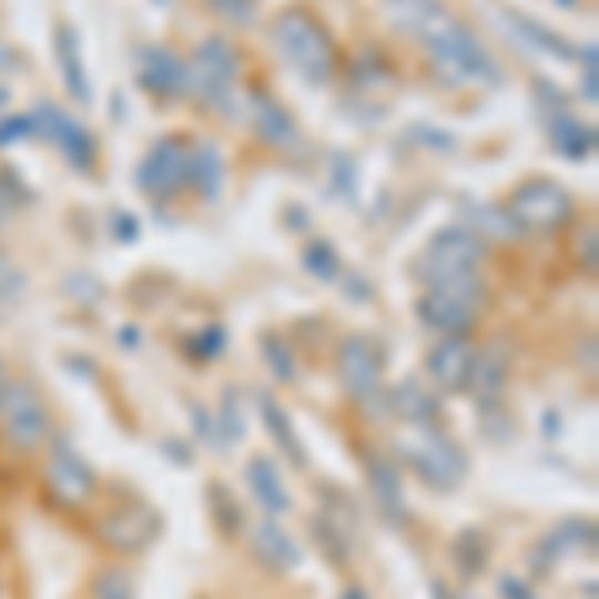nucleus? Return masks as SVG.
Returning <instances> with one entry per match:
<instances>
[{
  "instance_id": "1",
  "label": "nucleus",
  "mask_w": 599,
  "mask_h": 599,
  "mask_svg": "<svg viewBox=\"0 0 599 599\" xmlns=\"http://www.w3.org/2000/svg\"><path fill=\"white\" fill-rule=\"evenodd\" d=\"M419 40H424L428 57L436 60V69L444 72V80H451V84H468V80H476V84H496L499 80L496 60L479 44L476 32H471L468 24L451 20L448 12H444L428 32H419Z\"/></svg>"
},
{
  "instance_id": "2",
  "label": "nucleus",
  "mask_w": 599,
  "mask_h": 599,
  "mask_svg": "<svg viewBox=\"0 0 599 599\" xmlns=\"http://www.w3.org/2000/svg\"><path fill=\"white\" fill-rule=\"evenodd\" d=\"M272 40H276L280 57L288 60L292 69L308 84H328L332 72H336V52H332V37L324 32L316 17L308 12H280L276 24H272Z\"/></svg>"
},
{
  "instance_id": "3",
  "label": "nucleus",
  "mask_w": 599,
  "mask_h": 599,
  "mask_svg": "<svg viewBox=\"0 0 599 599\" xmlns=\"http://www.w3.org/2000/svg\"><path fill=\"white\" fill-rule=\"evenodd\" d=\"M484 240L471 229H444L419 256V276L428 288H479Z\"/></svg>"
},
{
  "instance_id": "4",
  "label": "nucleus",
  "mask_w": 599,
  "mask_h": 599,
  "mask_svg": "<svg viewBox=\"0 0 599 599\" xmlns=\"http://www.w3.org/2000/svg\"><path fill=\"white\" fill-rule=\"evenodd\" d=\"M189 92L216 104L224 116L236 112V52H232L229 40H204L189 64Z\"/></svg>"
},
{
  "instance_id": "5",
  "label": "nucleus",
  "mask_w": 599,
  "mask_h": 599,
  "mask_svg": "<svg viewBox=\"0 0 599 599\" xmlns=\"http://www.w3.org/2000/svg\"><path fill=\"white\" fill-rule=\"evenodd\" d=\"M416 432L419 436L399 444L404 459H408L412 468H416V476L424 479V484H432V488L439 491L456 488L459 479H464V471H468L464 451H459L444 432H436V424H432V428H416Z\"/></svg>"
},
{
  "instance_id": "6",
  "label": "nucleus",
  "mask_w": 599,
  "mask_h": 599,
  "mask_svg": "<svg viewBox=\"0 0 599 599\" xmlns=\"http://www.w3.org/2000/svg\"><path fill=\"white\" fill-rule=\"evenodd\" d=\"M576 212L571 196L559 189L556 180H528L511 192L508 216L516 220L519 232H556L564 229Z\"/></svg>"
},
{
  "instance_id": "7",
  "label": "nucleus",
  "mask_w": 599,
  "mask_h": 599,
  "mask_svg": "<svg viewBox=\"0 0 599 599\" xmlns=\"http://www.w3.org/2000/svg\"><path fill=\"white\" fill-rule=\"evenodd\" d=\"M0 428L4 439L20 451H37L44 439L52 436L49 412L40 404L37 388L17 379V384H4V396H0Z\"/></svg>"
},
{
  "instance_id": "8",
  "label": "nucleus",
  "mask_w": 599,
  "mask_h": 599,
  "mask_svg": "<svg viewBox=\"0 0 599 599\" xmlns=\"http://www.w3.org/2000/svg\"><path fill=\"white\" fill-rule=\"evenodd\" d=\"M479 296L484 288H428L419 296L416 316L424 328L439 332V336H468L479 316Z\"/></svg>"
},
{
  "instance_id": "9",
  "label": "nucleus",
  "mask_w": 599,
  "mask_h": 599,
  "mask_svg": "<svg viewBox=\"0 0 599 599\" xmlns=\"http://www.w3.org/2000/svg\"><path fill=\"white\" fill-rule=\"evenodd\" d=\"M336 372L344 392L359 404H368L372 396H379V384H384V348L372 336H348L339 344Z\"/></svg>"
},
{
  "instance_id": "10",
  "label": "nucleus",
  "mask_w": 599,
  "mask_h": 599,
  "mask_svg": "<svg viewBox=\"0 0 599 599\" xmlns=\"http://www.w3.org/2000/svg\"><path fill=\"white\" fill-rule=\"evenodd\" d=\"M49 488L57 491L60 504H72V508H80V504H89L97 496V471H92L89 459L72 448V439L64 436L49 451Z\"/></svg>"
},
{
  "instance_id": "11",
  "label": "nucleus",
  "mask_w": 599,
  "mask_h": 599,
  "mask_svg": "<svg viewBox=\"0 0 599 599\" xmlns=\"http://www.w3.org/2000/svg\"><path fill=\"white\" fill-rule=\"evenodd\" d=\"M160 536V511L149 504H120L100 519V539L112 551H144Z\"/></svg>"
},
{
  "instance_id": "12",
  "label": "nucleus",
  "mask_w": 599,
  "mask_h": 599,
  "mask_svg": "<svg viewBox=\"0 0 599 599\" xmlns=\"http://www.w3.org/2000/svg\"><path fill=\"white\" fill-rule=\"evenodd\" d=\"M136 184L149 196H172V192H180L189 184V149L180 144V136L160 140L156 149L140 160Z\"/></svg>"
},
{
  "instance_id": "13",
  "label": "nucleus",
  "mask_w": 599,
  "mask_h": 599,
  "mask_svg": "<svg viewBox=\"0 0 599 599\" xmlns=\"http://www.w3.org/2000/svg\"><path fill=\"white\" fill-rule=\"evenodd\" d=\"M32 124H37L40 136H49L52 144L64 152V160H69L72 169H80V172L92 169V160H97V144H92L89 132L80 129L72 116H64L57 104H40V109L32 112Z\"/></svg>"
},
{
  "instance_id": "14",
  "label": "nucleus",
  "mask_w": 599,
  "mask_h": 599,
  "mask_svg": "<svg viewBox=\"0 0 599 599\" xmlns=\"http://www.w3.org/2000/svg\"><path fill=\"white\" fill-rule=\"evenodd\" d=\"M471 368H476V348L468 344V336H444L428 352V376L444 392H468Z\"/></svg>"
},
{
  "instance_id": "15",
  "label": "nucleus",
  "mask_w": 599,
  "mask_h": 599,
  "mask_svg": "<svg viewBox=\"0 0 599 599\" xmlns=\"http://www.w3.org/2000/svg\"><path fill=\"white\" fill-rule=\"evenodd\" d=\"M596 551V524L591 519H564L559 528H551L544 536V544L536 548V568L548 571L559 559H576Z\"/></svg>"
},
{
  "instance_id": "16",
  "label": "nucleus",
  "mask_w": 599,
  "mask_h": 599,
  "mask_svg": "<svg viewBox=\"0 0 599 599\" xmlns=\"http://www.w3.org/2000/svg\"><path fill=\"white\" fill-rule=\"evenodd\" d=\"M364 471H368V491L372 499L379 504V511L392 519V524H404L408 519V504H404V479H399L396 464L388 456H379V451H368L364 459Z\"/></svg>"
},
{
  "instance_id": "17",
  "label": "nucleus",
  "mask_w": 599,
  "mask_h": 599,
  "mask_svg": "<svg viewBox=\"0 0 599 599\" xmlns=\"http://www.w3.org/2000/svg\"><path fill=\"white\" fill-rule=\"evenodd\" d=\"M140 84L156 97H184L189 92V64L172 57L169 49L140 52Z\"/></svg>"
},
{
  "instance_id": "18",
  "label": "nucleus",
  "mask_w": 599,
  "mask_h": 599,
  "mask_svg": "<svg viewBox=\"0 0 599 599\" xmlns=\"http://www.w3.org/2000/svg\"><path fill=\"white\" fill-rule=\"evenodd\" d=\"M252 551H256L260 564L272 571H292V568H300V559H304L300 556V544L280 528L272 516L260 519L256 528H252Z\"/></svg>"
},
{
  "instance_id": "19",
  "label": "nucleus",
  "mask_w": 599,
  "mask_h": 599,
  "mask_svg": "<svg viewBox=\"0 0 599 599\" xmlns=\"http://www.w3.org/2000/svg\"><path fill=\"white\" fill-rule=\"evenodd\" d=\"M388 408L396 412L399 419L416 424V428H432V424L439 419V399H436V392H432L428 384H424V379H416V376L399 379L396 388H392Z\"/></svg>"
},
{
  "instance_id": "20",
  "label": "nucleus",
  "mask_w": 599,
  "mask_h": 599,
  "mask_svg": "<svg viewBox=\"0 0 599 599\" xmlns=\"http://www.w3.org/2000/svg\"><path fill=\"white\" fill-rule=\"evenodd\" d=\"M248 104H252V124H256V132H260L264 144H272V149H292V144H300L296 120L280 109L276 100L264 97V92H252Z\"/></svg>"
},
{
  "instance_id": "21",
  "label": "nucleus",
  "mask_w": 599,
  "mask_h": 599,
  "mask_svg": "<svg viewBox=\"0 0 599 599\" xmlns=\"http://www.w3.org/2000/svg\"><path fill=\"white\" fill-rule=\"evenodd\" d=\"M244 479H248V491L256 496V504L268 511V516H280V511L292 508V496H288V488H284V479H280V468L268 456L248 459Z\"/></svg>"
},
{
  "instance_id": "22",
  "label": "nucleus",
  "mask_w": 599,
  "mask_h": 599,
  "mask_svg": "<svg viewBox=\"0 0 599 599\" xmlns=\"http://www.w3.org/2000/svg\"><path fill=\"white\" fill-rule=\"evenodd\" d=\"M256 408H260V419H264V428H268L272 444H276V448L284 451V456H288L296 468H308V451H304V444H300V436H296V428H292L288 412L280 408V399L264 392V396L256 399Z\"/></svg>"
},
{
  "instance_id": "23",
  "label": "nucleus",
  "mask_w": 599,
  "mask_h": 599,
  "mask_svg": "<svg viewBox=\"0 0 599 599\" xmlns=\"http://www.w3.org/2000/svg\"><path fill=\"white\" fill-rule=\"evenodd\" d=\"M57 60H60V72H64V89L72 92V100H77V104H89L92 84L89 77H84V60H80V37L69 24H57Z\"/></svg>"
},
{
  "instance_id": "24",
  "label": "nucleus",
  "mask_w": 599,
  "mask_h": 599,
  "mask_svg": "<svg viewBox=\"0 0 599 599\" xmlns=\"http://www.w3.org/2000/svg\"><path fill=\"white\" fill-rule=\"evenodd\" d=\"M508 29L516 32L524 44H531V49H539V52H548V57H556V60H571L576 52H571V44L559 32H551V29H544L539 20H531V17H519V12H508Z\"/></svg>"
},
{
  "instance_id": "25",
  "label": "nucleus",
  "mask_w": 599,
  "mask_h": 599,
  "mask_svg": "<svg viewBox=\"0 0 599 599\" xmlns=\"http://www.w3.org/2000/svg\"><path fill=\"white\" fill-rule=\"evenodd\" d=\"M189 184H196L209 200L220 196L224 189V156L216 144H200L196 152H189Z\"/></svg>"
},
{
  "instance_id": "26",
  "label": "nucleus",
  "mask_w": 599,
  "mask_h": 599,
  "mask_svg": "<svg viewBox=\"0 0 599 599\" xmlns=\"http://www.w3.org/2000/svg\"><path fill=\"white\" fill-rule=\"evenodd\" d=\"M504 384H508V364H504V356H496V352H476V368H471V379H468V388L476 392V399L496 404Z\"/></svg>"
},
{
  "instance_id": "27",
  "label": "nucleus",
  "mask_w": 599,
  "mask_h": 599,
  "mask_svg": "<svg viewBox=\"0 0 599 599\" xmlns=\"http://www.w3.org/2000/svg\"><path fill=\"white\" fill-rule=\"evenodd\" d=\"M551 144H556L564 156L579 160V156H588V152H591V144H596V132L583 129L576 116H568V112L559 109V112H551Z\"/></svg>"
},
{
  "instance_id": "28",
  "label": "nucleus",
  "mask_w": 599,
  "mask_h": 599,
  "mask_svg": "<svg viewBox=\"0 0 599 599\" xmlns=\"http://www.w3.org/2000/svg\"><path fill=\"white\" fill-rule=\"evenodd\" d=\"M312 536H316L324 559H332L336 568H348V559H352V528L336 524V519L324 511V516L312 519Z\"/></svg>"
},
{
  "instance_id": "29",
  "label": "nucleus",
  "mask_w": 599,
  "mask_h": 599,
  "mask_svg": "<svg viewBox=\"0 0 599 599\" xmlns=\"http://www.w3.org/2000/svg\"><path fill=\"white\" fill-rule=\"evenodd\" d=\"M260 356H264V364H268L280 384H292V379H296V352L288 348V339L280 336V332H264V336H260Z\"/></svg>"
},
{
  "instance_id": "30",
  "label": "nucleus",
  "mask_w": 599,
  "mask_h": 599,
  "mask_svg": "<svg viewBox=\"0 0 599 599\" xmlns=\"http://www.w3.org/2000/svg\"><path fill=\"white\" fill-rule=\"evenodd\" d=\"M244 436H248V428H244V404H240V392L229 388L224 399H220L216 439L224 448H236V444H244Z\"/></svg>"
},
{
  "instance_id": "31",
  "label": "nucleus",
  "mask_w": 599,
  "mask_h": 599,
  "mask_svg": "<svg viewBox=\"0 0 599 599\" xmlns=\"http://www.w3.org/2000/svg\"><path fill=\"white\" fill-rule=\"evenodd\" d=\"M468 216L476 220V236H491L499 244H511L519 236L516 220L508 216V209H479V204H468Z\"/></svg>"
},
{
  "instance_id": "32",
  "label": "nucleus",
  "mask_w": 599,
  "mask_h": 599,
  "mask_svg": "<svg viewBox=\"0 0 599 599\" xmlns=\"http://www.w3.org/2000/svg\"><path fill=\"white\" fill-rule=\"evenodd\" d=\"M209 511L220 524V531H229V536H236L244 528V511H240V504L232 499V491L224 484H209Z\"/></svg>"
},
{
  "instance_id": "33",
  "label": "nucleus",
  "mask_w": 599,
  "mask_h": 599,
  "mask_svg": "<svg viewBox=\"0 0 599 599\" xmlns=\"http://www.w3.org/2000/svg\"><path fill=\"white\" fill-rule=\"evenodd\" d=\"M304 268H308L316 280H339L336 248H332L328 240H312L308 248H304Z\"/></svg>"
},
{
  "instance_id": "34",
  "label": "nucleus",
  "mask_w": 599,
  "mask_h": 599,
  "mask_svg": "<svg viewBox=\"0 0 599 599\" xmlns=\"http://www.w3.org/2000/svg\"><path fill=\"white\" fill-rule=\"evenodd\" d=\"M97 599H136V583L124 568H109L97 579Z\"/></svg>"
},
{
  "instance_id": "35",
  "label": "nucleus",
  "mask_w": 599,
  "mask_h": 599,
  "mask_svg": "<svg viewBox=\"0 0 599 599\" xmlns=\"http://www.w3.org/2000/svg\"><path fill=\"white\" fill-rule=\"evenodd\" d=\"M20 296H24V276H20V268H12L9 260L0 256V312H9Z\"/></svg>"
},
{
  "instance_id": "36",
  "label": "nucleus",
  "mask_w": 599,
  "mask_h": 599,
  "mask_svg": "<svg viewBox=\"0 0 599 599\" xmlns=\"http://www.w3.org/2000/svg\"><path fill=\"white\" fill-rule=\"evenodd\" d=\"M209 4L232 24H252L256 20V0H209Z\"/></svg>"
},
{
  "instance_id": "37",
  "label": "nucleus",
  "mask_w": 599,
  "mask_h": 599,
  "mask_svg": "<svg viewBox=\"0 0 599 599\" xmlns=\"http://www.w3.org/2000/svg\"><path fill=\"white\" fill-rule=\"evenodd\" d=\"M224 328H204L200 332L196 339H192V352H196L200 359H212V356H220V352H224Z\"/></svg>"
},
{
  "instance_id": "38",
  "label": "nucleus",
  "mask_w": 599,
  "mask_h": 599,
  "mask_svg": "<svg viewBox=\"0 0 599 599\" xmlns=\"http://www.w3.org/2000/svg\"><path fill=\"white\" fill-rule=\"evenodd\" d=\"M37 132V124H32V116H12L0 124V144H17L20 136H32Z\"/></svg>"
},
{
  "instance_id": "39",
  "label": "nucleus",
  "mask_w": 599,
  "mask_h": 599,
  "mask_svg": "<svg viewBox=\"0 0 599 599\" xmlns=\"http://www.w3.org/2000/svg\"><path fill=\"white\" fill-rule=\"evenodd\" d=\"M192 424H196V436L204 439V444H216V419L200 408V404H192Z\"/></svg>"
},
{
  "instance_id": "40",
  "label": "nucleus",
  "mask_w": 599,
  "mask_h": 599,
  "mask_svg": "<svg viewBox=\"0 0 599 599\" xmlns=\"http://www.w3.org/2000/svg\"><path fill=\"white\" fill-rule=\"evenodd\" d=\"M499 596H504V599H536V591H531L524 579L504 576V579H499Z\"/></svg>"
},
{
  "instance_id": "41",
  "label": "nucleus",
  "mask_w": 599,
  "mask_h": 599,
  "mask_svg": "<svg viewBox=\"0 0 599 599\" xmlns=\"http://www.w3.org/2000/svg\"><path fill=\"white\" fill-rule=\"evenodd\" d=\"M583 64H588V72H583V97H588V104H596V44L583 49Z\"/></svg>"
},
{
  "instance_id": "42",
  "label": "nucleus",
  "mask_w": 599,
  "mask_h": 599,
  "mask_svg": "<svg viewBox=\"0 0 599 599\" xmlns=\"http://www.w3.org/2000/svg\"><path fill=\"white\" fill-rule=\"evenodd\" d=\"M164 456H172L180 464V468H189L192 464V451L189 444H180V439H164Z\"/></svg>"
},
{
  "instance_id": "43",
  "label": "nucleus",
  "mask_w": 599,
  "mask_h": 599,
  "mask_svg": "<svg viewBox=\"0 0 599 599\" xmlns=\"http://www.w3.org/2000/svg\"><path fill=\"white\" fill-rule=\"evenodd\" d=\"M579 256H583V268L596 272V232H588V240L579 244Z\"/></svg>"
},
{
  "instance_id": "44",
  "label": "nucleus",
  "mask_w": 599,
  "mask_h": 599,
  "mask_svg": "<svg viewBox=\"0 0 599 599\" xmlns=\"http://www.w3.org/2000/svg\"><path fill=\"white\" fill-rule=\"evenodd\" d=\"M116 229H120V240H136L140 236V224H132L129 216H116Z\"/></svg>"
},
{
  "instance_id": "45",
  "label": "nucleus",
  "mask_w": 599,
  "mask_h": 599,
  "mask_svg": "<svg viewBox=\"0 0 599 599\" xmlns=\"http://www.w3.org/2000/svg\"><path fill=\"white\" fill-rule=\"evenodd\" d=\"M348 292H352V296H359V300H368V296H372V288H368V284H364V280H348Z\"/></svg>"
},
{
  "instance_id": "46",
  "label": "nucleus",
  "mask_w": 599,
  "mask_h": 599,
  "mask_svg": "<svg viewBox=\"0 0 599 599\" xmlns=\"http://www.w3.org/2000/svg\"><path fill=\"white\" fill-rule=\"evenodd\" d=\"M124 332V336H120V344H124V348H140V332L136 328H120Z\"/></svg>"
},
{
  "instance_id": "47",
  "label": "nucleus",
  "mask_w": 599,
  "mask_h": 599,
  "mask_svg": "<svg viewBox=\"0 0 599 599\" xmlns=\"http://www.w3.org/2000/svg\"><path fill=\"white\" fill-rule=\"evenodd\" d=\"M339 599H372V596L356 583V588H344V596H339Z\"/></svg>"
},
{
  "instance_id": "48",
  "label": "nucleus",
  "mask_w": 599,
  "mask_h": 599,
  "mask_svg": "<svg viewBox=\"0 0 599 599\" xmlns=\"http://www.w3.org/2000/svg\"><path fill=\"white\" fill-rule=\"evenodd\" d=\"M4 384H9V379H4V364H0V396H4Z\"/></svg>"
}]
</instances>
